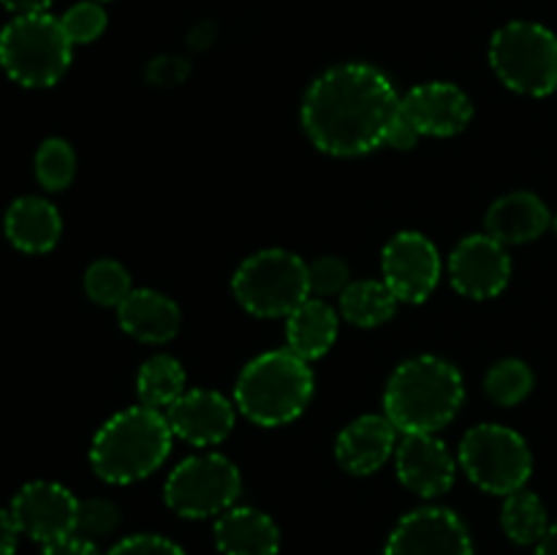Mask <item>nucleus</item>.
<instances>
[{"label": "nucleus", "mask_w": 557, "mask_h": 555, "mask_svg": "<svg viewBox=\"0 0 557 555\" xmlns=\"http://www.w3.org/2000/svg\"><path fill=\"white\" fill-rule=\"evenodd\" d=\"M400 96L384 71L346 63L324 71L302 101V128L326 156L354 158L384 145Z\"/></svg>", "instance_id": "1"}, {"label": "nucleus", "mask_w": 557, "mask_h": 555, "mask_svg": "<svg viewBox=\"0 0 557 555\" xmlns=\"http://www.w3.org/2000/svg\"><path fill=\"white\" fill-rule=\"evenodd\" d=\"M466 400L460 370L441 357H413L389 375L384 411L397 433H438Z\"/></svg>", "instance_id": "2"}, {"label": "nucleus", "mask_w": 557, "mask_h": 555, "mask_svg": "<svg viewBox=\"0 0 557 555\" xmlns=\"http://www.w3.org/2000/svg\"><path fill=\"white\" fill-rule=\"evenodd\" d=\"M172 439L163 411L147 406L125 408L96 433L90 466L109 484L139 482L163 466L172 452Z\"/></svg>", "instance_id": "3"}, {"label": "nucleus", "mask_w": 557, "mask_h": 555, "mask_svg": "<svg viewBox=\"0 0 557 555\" xmlns=\"http://www.w3.org/2000/svg\"><path fill=\"white\" fill-rule=\"evenodd\" d=\"M313 370L294 351H267L250 359L234 386L239 414L264 428L294 422L313 397Z\"/></svg>", "instance_id": "4"}, {"label": "nucleus", "mask_w": 557, "mask_h": 555, "mask_svg": "<svg viewBox=\"0 0 557 555\" xmlns=\"http://www.w3.org/2000/svg\"><path fill=\"white\" fill-rule=\"evenodd\" d=\"M74 44L52 14H22L0 33V65L25 87H52L71 65Z\"/></svg>", "instance_id": "5"}, {"label": "nucleus", "mask_w": 557, "mask_h": 555, "mask_svg": "<svg viewBox=\"0 0 557 555\" xmlns=\"http://www.w3.org/2000/svg\"><path fill=\"white\" fill-rule=\"evenodd\" d=\"M232 288L248 313L259 319H281L310 297L308 264L292 250H259L237 267Z\"/></svg>", "instance_id": "6"}, {"label": "nucleus", "mask_w": 557, "mask_h": 555, "mask_svg": "<svg viewBox=\"0 0 557 555\" xmlns=\"http://www.w3.org/2000/svg\"><path fill=\"white\" fill-rule=\"evenodd\" d=\"M490 63L509 90L542 98L557 90V36L536 22H509L490 41Z\"/></svg>", "instance_id": "7"}, {"label": "nucleus", "mask_w": 557, "mask_h": 555, "mask_svg": "<svg viewBox=\"0 0 557 555\" xmlns=\"http://www.w3.org/2000/svg\"><path fill=\"white\" fill-rule=\"evenodd\" d=\"M460 466L484 493L511 495L531 479L533 455L517 430L506 424H476L460 441Z\"/></svg>", "instance_id": "8"}, {"label": "nucleus", "mask_w": 557, "mask_h": 555, "mask_svg": "<svg viewBox=\"0 0 557 555\" xmlns=\"http://www.w3.org/2000/svg\"><path fill=\"white\" fill-rule=\"evenodd\" d=\"M239 493H243V477L237 466L215 452L185 457L174 466L163 488L169 509L188 520L221 517L237 504Z\"/></svg>", "instance_id": "9"}, {"label": "nucleus", "mask_w": 557, "mask_h": 555, "mask_svg": "<svg viewBox=\"0 0 557 555\" xmlns=\"http://www.w3.org/2000/svg\"><path fill=\"white\" fill-rule=\"evenodd\" d=\"M381 272H384V283L400 303H424L438 286V248L433 239L419 232L395 234L381 254Z\"/></svg>", "instance_id": "10"}, {"label": "nucleus", "mask_w": 557, "mask_h": 555, "mask_svg": "<svg viewBox=\"0 0 557 555\" xmlns=\"http://www.w3.org/2000/svg\"><path fill=\"white\" fill-rule=\"evenodd\" d=\"M384 555H473L466 522L444 506H422L389 533Z\"/></svg>", "instance_id": "11"}, {"label": "nucleus", "mask_w": 557, "mask_h": 555, "mask_svg": "<svg viewBox=\"0 0 557 555\" xmlns=\"http://www.w3.org/2000/svg\"><path fill=\"white\" fill-rule=\"evenodd\" d=\"M9 511L20 533L41 544H52L76 533L79 501L63 484L30 482L14 495Z\"/></svg>", "instance_id": "12"}, {"label": "nucleus", "mask_w": 557, "mask_h": 555, "mask_svg": "<svg viewBox=\"0 0 557 555\" xmlns=\"http://www.w3.org/2000/svg\"><path fill=\"white\" fill-rule=\"evenodd\" d=\"M451 286L468 299H493L509 286L511 256L490 234H468L449 256Z\"/></svg>", "instance_id": "13"}, {"label": "nucleus", "mask_w": 557, "mask_h": 555, "mask_svg": "<svg viewBox=\"0 0 557 555\" xmlns=\"http://www.w3.org/2000/svg\"><path fill=\"white\" fill-rule=\"evenodd\" d=\"M395 460L400 482L422 498H438L455 484L457 462L449 446L435 439V433L403 435Z\"/></svg>", "instance_id": "14"}, {"label": "nucleus", "mask_w": 557, "mask_h": 555, "mask_svg": "<svg viewBox=\"0 0 557 555\" xmlns=\"http://www.w3.org/2000/svg\"><path fill=\"white\" fill-rule=\"evenodd\" d=\"M400 112L419 136H455L473 118V103L449 82H424L400 98Z\"/></svg>", "instance_id": "15"}, {"label": "nucleus", "mask_w": 557, "mask_h": 555, "mask_svg": "<svg viewBox=\"0 0 557 555\" xmlns=\"http://www.w3.org/2000/svg\"><path fill=\"white\" fill-rule=\"evenodd\" d=\"M177 439L194 446H215L234 430L232 400L212 390H185L163 411Z\"/></svg>", "instance_id": "16"}, {"label": "nucleus", "mask_w": 557, "mask_h": 555, "mask_svg": "<svg viewBox=\"0 0 557 555\" xmlns=\"http://www.w3.org/2000/svg\"><path fill=\"white\" fill-rule=\"evenodd\" d=\"M397 452V428L389 417H368L354 419L351 424L341 430L335 444L337 462L354 477H370L379 471L386 460Z\"/></svg>", "instance_id": "17"}, {"label": "nucleus", "mask_w": 557, "mask_h": 555, "mask_svg": "<svg viewBox=\"0 0 557 555\" xmlns=\"http://www.w3.org/2000/svg\"><path fill=\"white\" fill-rule=\"evenodd\" d=\"M484 226L490 237L504 245L533 243L553 226V212L531 190H515L490 205Z\"/></svg>", "instance_id": "18"}, {"label": "nucleus", "mask_w": 557, "mask_h": 555, "mask_svg": "<svg viewBox=\"0 0 557 555\" xmlns=\"http://www.w3.org/2000/svg\"><path fill=\"white\" fill-rule=\"evenodd\" d=\"M117 321L123 332L136 337L139 343H166L180 332L177 303L172 297L152 288H134L128 297L120 303Z\"/></svg>", "instance_id": "19"}, {"label": "nucleus", "mask_w": 557, "mask_h": 555, "mask_svg": "<svg viewBox=\"0 0 557 555\" xmlns=\"http://www.w3.org/2000/svg\"><path fill=\"white\" fill-rule=\"evenodd\" d=\"M215 544L223 555H277L281 531L264 511L232 506L218 517Z\"/></svg>", "instance_id": "20"}, {"label": "nucleus", "mask_w": 557, "mask_h": 555, "mask_svg": "<svg viewBox=\"0 0 557 555\" xmlns=\"http://www.w3.org/2000/svg\"><path fill=\"white\" fill-rule=\"evenodd\" d=\"M63 221L52 201L41 196H22L5 212V237L22 254H47L58 245Z\"/></svg>", "instance_id": "21"}, {"label": "nucleus", "mask_w": 557, "mask_h": 555, "mask_svg": "<svg viewBox=\"0 0 557 555\" xmlns=\"http://www.w3.org/2000/svg\"><path fill=\"white\" fill-rule=\"evenodd\" d=\"M341 316L326 299L308 297L294 313L286 316L288 351L302 357L305 362L321 359L337 341Z\"/></svg>", "instance_id": "22"}, {"label": "nucleus", "mask_w": 557, "mask_h": 555, "mask_svg": "<svg viewBox=\"0 0 557 555\" xmlns=\"http://www.w3.org/2000/svg\"><path fill=\"white\" fill-rule=\"evenodd\" d=\"M400 299L384 281H354L341 294V316L354 326H381L397 313Z\"/></svg>", "instance_id": "23"}, {"label": "nucleus", "mask_w": 557, "mask_h": 555, "mask_svg": "<svg viewBox=\"0 0 557 555\" xmlns=\"http://www.w3.org/2000/svg\"><path fill=\"white\" fill-rule=\"evenodd\" d=\"M136 392H139L141 406L166 411L174 400L185 392V370L174 357L158 354L147 359L136 375Z\"/></svg>", "instance_id": "24"}, {"label": "nucleus", "mask_w": 557, "mask_h": 555, "mask_svg": "<svg viewBox=\"0 0 557 555\" xmlns=\"http://www.w3.org/2000/svg\"><path fill=\"white\" fill-rule=\"evenodd\" d=\"M500 526L515 544H539L549 531L547 509L536 493L522 488L506 495L504 509H500Z\"/></svg>", "instance_id": "25"}, {"label": "nucleus", "mask_w": 557, "mask_h": 555, "mask_svg": "<svg viewBox=\"0 0 557 555\" xmlns=\"http://www.w3.org/2000/svg\"><path fill=\"white\" fill-rule=\"evenodd\" d=\"M490 400L498 406H517L525 400L533 390V370L522 359H500L493 365L484 379Z\"/></svg>", "instance_id": "26"}, {"label": "nucleus", "mask_w": 557, "mask_h": 555, "mask_svg": "<svg viewBox=\"0 0 557 555\" xmlns=\"http://www.w3.org/2000/svg\"><path fill=\"white\" fill-rule=\"evenodd\" d=\"M85 292L87 297L103 308H120L131 288V275L120 261L114 259H98L87 267L85 272Z\"/></svg>", "instance_id": "27"}, {"label": "nucleus", "mask_w": 557, "mask_h": 555, "mask_svg": "<svg viewBox=\"0 0 557 555\" xmlns=\"http://www.w3.org/2000/svg\"><path fill=\"white\" fill-rule=\"evenodd\" d=\"M76 174L74 147L65 139H47L36 152V177L47 190H65Z\"/></svg>", "instance_id": "28"}, {"label": "nucleus", "mask_w": 557, "mask_h": 555, "mask_svg": "<svg viewBox=\"0 0 557 555\" xmlns=\"http://www.w3.org/2000/svg\"><path fill=\"white\" fill-rule=\"evenodd\" d=\"M60 25L71 44H90L107 30V11L98 0H82L60 16Z\"/></svg>", "instance_id": "29"}, {"label": "nucleus", "mask_w": 557, "mask_h": 555, "mask_svg": "<svg viewBox=\"0 0 557 555\" xmlns=\"http://www.w3.org/2000/svg\"><path fill=\"white\" fill-rule=\"evenodd\" d=\"M308 281H310V297H335L343 294L351 283V270L337 256H321L313 264H308Z\"/></svg>", "instance_id": "30"}, {"label": "nucleus", "mask_w": 557, "mask_h": 555, "mask_svg": "<svg viewBox=\"0 0 557 555\" xmlns=\"http://www.w3.org/2000/svg\"><path fill=\"white\" fill-rule=\"evenodd\" d=\"M120 509L107 498L79 501V517H76V533L85 539L109 536L117 528Z\"/></svg>", "instance_id": "31"}, {"label": "nucleus", "mask_w": 557, "mask_h": 555, "mask_svg": "<svg viewBox=\"0 0 557 555\" xmlns=\"http://www.w3.org/2000/svg\"><path fill=\"white\" fill-rule=\"evenodd\" d=\"M107 555H185V550L166 536L136 533V536H128L114 544Z\"/></svg>", "instance_id": "32"}, {"label": "nucleus", "mask_w": 557, "mask_h": 555, "mask_svg": "<svg viewBox=\"0 0 557 555\" xmlns=\"http://www.w3.org/2000/svg\"><path fill=\"white\" fill-rule=\"evenodd\" d=\"M44 555H101L98 547L92 544V539L79 536V533H71V536L58 539L52 544H44Z\"/></svg>", "instance_id": "33"}, {"label": "nucleus", "mask_w": 557, "mask_h": 555, "mask_svg": "<svg viewBox=\"0 0 557 555\" xmlns=\"http://www.w3.org/2000/svg\"><path fill=\"white\" fill-rule=\"evenodd\" d=\"M419 139H422V136H419V131L413 128V125L408 123V120L403 118V112H400L395 118V123L389 125V131H386L384 145L395 147V150H411V147H417Z\"/></svg>", "instance_id": "34"}, {"label": "nucleus", "mask_w": 557, "mask_h": 555, "mask_svg": "<svg viewBox=\"0 0 557 555\" xmlns=\"http://www.w3.org/2000/svg\"><path fill=\"white\" fill-rule=\"evenodd\" d=\"M16 539H20V528H16L11 511L0 509V555L16 553Z\"/></svg>", "instance_id": "35"}, {"label": "nucleus", "mask_w": 557, "mask_h": 555, "mask_svg": "<svg viewBox=\"0 0 557 555\" xmlns=\"http://www.w3.org/2000/svg\"><path fill=\"white\" fill-rule=\"evenodd\" d=\"M9 11H14L16 16L22 14H44L54 0H0Z\"/></svg>", "instance_id": "36"}, {"label": "nucleus", "mask_w": 557, "mask_h": 555, "mask_svg": "<svg viewBox=\"0 0 557 555\" xmlns=\"http://www.w3.org/2000/svg\"><path fill=\"white\" fill-rule=\"evenodd\" d=\"M536 555H557V522L549 526V531L544 533L542 542L536 544Z\"/></svg>", "instance_id": "37"}, {"label": "nucleus", "mask_w": 557, "mask_h": 555, "mask_svg": "<svg viewBox=\"0 0 557 555\" xmlns=\"http://www.w3.org/2000/svg\"><path fill=\"white\" fill-rule=\"evenodd\" d=\"M553 229H555V234H557V215L553 218Z\"/></svg>", "instance_id": "38"}, {"label": "nucleus", "mask_w": 557, "mask_h": 555, "mask_svg": "<svg viewBox=\"0 0 557 555\" xmlns=\"http://www.w3.org/2000/svg\"><path fill=\"white\" fill-rule=\"evenodd\" d=\"M98 3H103V0H98Z\"/></svg>", "instance_id": "39"}]
</instances>
